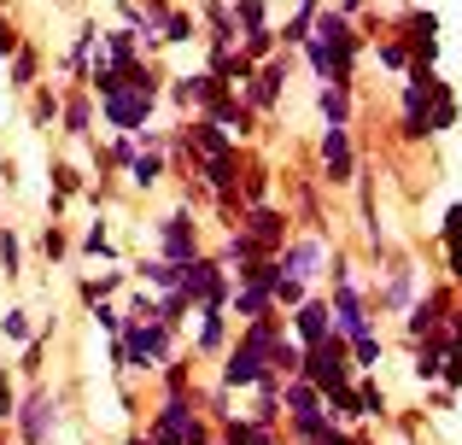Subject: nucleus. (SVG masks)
I'll list each match as a JSON object with an SVG mask.
<instances>
[{
    "instance_id": "obj_29",
    "label": "nucleus",
    "mask_w": 462,
    "mask_h": 445,
    "mask_svg": "<svg viewBox=\"0 0 462 445\" xmlns=\"http://www.w3.org/2000/svg\"><path fill=\"white\" fill-rule=\"evenodd\" d=\"M445 340H451V334H445ZM439 381H445V387H462V346L451 340V346H445V364H439Z\"/></svg>"
},
{
    "instance_id": "obj_1",
    "label": "nucleus",
    "mask_w": 462,
    "mask_h": 445,
    "mask_svg": "<svg viewBox=\"0 0 462 445\" xmlns=\"http://www.w3.org/2000/svg\"><path fill=\"white\" fill-rule=\"evenodd\" d=\"M170 357H176V334L164 329V322H129L112 334V364L124 369V375H152V369H164Z\"/></svg>"
},
{
    "instance_id": "obj_26",
    "label": "nucleus",
    "mask_w": 462,
    "mask_h": 445,
    "mask_svg": "<svg viewBox=\"0 0 462 445\" xmlns=\"http://www.w3.org/2000/svg\"><path fill=\"white\" fill-rule=\"evenodd\" d=\"M0 275H6V282H18V275H23V246H18L12 228H0Z\"/></svg>"
},
{
    "instance_id": "obj_42",
    "label": "nucleus",
    "mask_w": 462,
    "mask_h": 445,
    "mask_svg": "<svg viewBox=\"0 0 462 445\" xmlns=\"http://www.w3.org/2000/svg\"><path fill=\"white\" fill-rule=\"evenodd\" d=\"M124 445H152V440H147V428H129V434H124Z\"/></svg>"
},
{
    "instance_id": "obj_31",
    "label": "nucleus",
    "mask_w": 462,
    "mask_h": 445,
    "mask_svg": "<svg viewBox=\"0 0 462 445\" xmlns=\"http://www.w3.org/2000/svg\"><path fill=\"white\" fill-rule=\"evenodd\" d=\"M82 252H88V258H112V228H106V223H88V235H82Z\"/></svg>"
},
{
    "instance_id": "obj_40",
    "label": "nucleus",
    "mask_w": 462,
    "mask_h": 445,
    "mask_svg": "<svg viewBox=\"0 0 462 445\" xmlns=\"http://www.w3.org/2000/svg\"><path fill=\"white\" fill-rule=\"evenodd\" d=\"M12 53H18V30L0 18V59H12Z\"/></svg>"
},
{
    "instance_id": "obj_23",
    "label": "nucleus",
    "mask_w": 462,
    "mask_h": 445,
    "mask_svg": "<svg viewBox=\"0 0 462 445\" xmlns=\"http://www.w3.org/2000/svg\"><path fill=\"white\" fill-rule=\"evenodd\" d=\"M158 387L164 393H193V364L188 357H170V364L158 369Z\"/></svg>"
},
{
    "instance_id": "obj_27",
    "label": "nucleus",
    "mask_w": 462,
    "mask_h": 445,
    "mask_svg": "<svg viewBox=\"0 0 462 445\" xmlns=\"http://www.w3.org/2000/svg\"><path fill=\"white\" fill-rule=\"evenodd\" d=\"M117 287H124V270H106V275H94V282H82V305H100V299H112Z\"/></svg>"
},
{
    "instance_id": "obj_17",
    "label": "nucleus",
    "mask_w": 462,
    "mask_h": 445,
    "mask_svg": "<svg viewBox=\"0 0 462 445\" xmlns=\"http://www.w3.org/2000/svg\"><path fill=\"white\" fill-rule=\"evenodd\" d=\"M299 411H322V393H316L305 375L282 381V416H299Z\"/></svg>"
},
{
    "instance_id": "obj_19",
    "label": "nucleus",
    "mask_w": 462,
    "mask_h": 445,
    "mask_svg": "<svg viewBox=\"0 0 462 445\" xmlns=\"http://www.w3.org/2000/svg\"><path fill=\"white\" fill-rule=\"evenodd\" d=\"M59 124H65V135H70V141H82V135H88V124H94L88 94H70V100L59 106Z\"/></svg>"
},
{
    "instance_id": "obj_13",
    "label": "nucleus",
    "mask_w": 462,
    "mask_h": 445,
    "mask_svg": "<svg viewBox=\"0 0 462 445\" xmlns=\"http://www.w3.org/2000/svg\"><path fill=\"white\" fill-rule=\"evenodd\" d=\"M351 393H357V422H386V416H393V404H386L381 381H369V375H351Z\"/></svg>"
},
{
    "instance_id": "obj_35",
    "label": "nucleus",
    "mask_w": 462,
    "mask_h": 445,
    "mask_svg": "<svg viewBox=\"0 0 462 445\" xmlns=\"http://www.w3.org/2000/svg\"><path fill=\"white\" fill-rule=\"evenodd\" d=\"M42 357H47V334H30V340H23V375H35V369H42Z\"/></svg>"
},
{
    "instance_id": "obj_2",
    "label": "nucleus",
    "mask_w": 462,
    "mask_h": 445,
    "mask_svg": "<svg viewBox=\"0 0 462 445\" xmlns=\"http://www.w3.org/2000/svg\"><path fill=\"white\" fill-rule=\"evenodd\" d=\"M258 375H270V352H263V346H252L246 334H235V340H228V352H223V369H217V387L252 393V387H258Z\"/></svg>"
},
{
    "instance_id": "obj_36",
    "label": "nucleus",
    "mask_w": 462,
    "mask_h": 445,
    "mask_svg": "<svg viewBox=\"0 0 462 445\" xmlns=\"http://www.w3.org/2000/svg\"><path fill=\"white\" fill-rule=\"evenodd\" d=\"M0 334H6V340H30V317H23V311H6V317H0Z\"/></svg>"
},
{
    "instance_id": "obj_22",
    "label": "nucleus",
    "mask_w": 462,
    "mask_h": 445,
    "mask_svg": "<svg viewBox=\"0 0 462 445\" xmlns=\"http://www.w3.org/2000/svg\"><path fill=\"white\" fill-rule=\"evenodd\" d=\"M445 264L462 282V206H451V218H445Z\"/></svg>"
},
{
    "instance_id": "obj_28",
    "label": "nucleus",
    "mask_w": 462,
    "mask_h": 445,
    "mask_svg": "<svg viewBox=\"0 0 462 445\" xmlns=\"http://www.w3.org/2000/svg\"><path fill=\"white\" fill-rule=\"evenodd\" d=\"M35 70H42V59H35L30 47H18V53H12V88H35Z\"/></svg>"
},
{
    "instance_id": "obj_37",
    "label": "nucleus",
    "mask_w": 462,
    "mask_h": 445,
    "mask_svg": "<svg viewBox=\"0 0 462 445\" xmlns=\"http://www.w3.org/2000/svg\"><path fill=\"white\" fill-rule=\"evenodd\" d=\"M374 59H381L386 70H410V53H404L398 42H381V47H374Z\"/></svg>"
},
{
    "instance_id": "obj_14",
    "label": "nucleus",
    "mask_w": 462,
    "mask_h": 445,
    "mask_svg": "<svg viewBox=\"0 0 462 445\" xmlns=\"http://www.w3.org/2000/svg\"><path fill=\"white\" fill-rule=\"evenodd\" d=\"M346 352H351V369H357V375H369V369L381 364L386 340H381V334H374V322H369V329H357V334H351V340H346Z\"/></svg>"
},
{
    "instance_id": "obj_43",
    "label": "nucleus",
    "mask_w": 462,
    "mask_h": 445,
    "mask_svg": "<svg viewBox=\"0 0 462 445\" xmlns=\"http://www.w3.org/2000/svg\"><path fill=\"white\" fill-rule=\"evenodd\" d=\"M211 445H223V440H211Z\"/></svg>"
},
{
    "instance_id": "obj_6",
    "label": "nucleus",
    "mask_w": 462,
    "mask_h": 445,
    "mask_svg": "<svg viewBox=\"0 0 462 445\" xmlns=\"http://www.w3.org/2000/svg\"><path fill=\"white\" fill-rule=\"evenodd\" d=\"M100 112H106V124H112V135H135V129H147V124H152V100H147L141 88H117V94H106Z\"/></svg>"
},
{
    "instance_id": "obj_34",
    "label": "nucleus",
    "mask_w": 462,
    "mask_h": 445,
    "mask_svg": "<svg viewBox=\"0 0 462 445\" xmlns=\"http://www.w3.org/2000/svg\"><path fill=\"white\" fill-rule=\"evenodd\" d=\"M88 311H94V322H100L106 334H117V329H124V305H112V299H100V305H88Z\"/></svg>"
},
{
    "instance_id": "obj_3",
    "label": "nucleus",
    "mask_w": 462,
    "mask_h": 445,
    "mask_svg": "<svg viewBox=\"0 0 462 445\" xmlns=\"http://www.w3.org/2000/svg\"><path fill=\"white\" fill-rule=\"evenodd\" d=\"M12 422H18V440L23 445H53V434H59V404H53V393H47V387H30L18 399V416H12Z\"/></svg>"
},
{
    "instance_id": "obj_21",
    "label": "nucleus",
    "mask_w": 462,
    "mask_h": 445,
    "mask_svg": "<svg viewBox=\"0 0 462 445\" xmlns=\"http://www.w3.org/2000/svg\"><path fill=\"white\" fill-rule=\"evenodd\" d=\"M410 293H416V282H410V270H393V282H386L381 305H386V311H398V317H404V311L416 305V299H410Z\"/></svg>"
},
{
    "instance_id": "obj_38",
    "label": "nucleus",
    "mask_w": 462,
    "mask_h": 445,
    "mask_svg": "<svg viewBox=\"0 0 462 445\" xmlns=\"http://www.w3.org/2000/svg\"><path fill=\"white\" fill-rule=\"evenodd\" d=\"M211 440H217V428L205 422V416H193V422H188V440H181V445H211Z\"/></svg>"
},
{
    "instance_id": "obj_32",
    "label": "nucleus",
    "mask_w": 462,
    "mask_h": 445,
    "mask_svg": "<svg viewBox=\"0 0 462 445\" xmlns=\"http://www.w3.org/2000/svg\"><path fill=\"white\" fill-rule=\"evenodd\" d=\"M30 117H35V124H53V117H59V94H53V88H42V82H35V100H30Z\"/></svg>"
},
{
    "instance_id": "obj_30",
    "label": "nucleus",
    "mask_w": 462,
    "mask_h": 445,
    "mask_svg": "<svg viewBox=\"0 0 462 445\" xmlns=\"http://www.w3.org/2000/svg\"><path fill=\"white\" fill-rule=\"evenodd\" d=\"M124 317H129V322H158V299L135 287V293H129V305H124Z\"/></svg>"
},
{
    "instance_id": "obj_8",
    "label": "nucleus",
    "mask_w": 462,
    "mask_h": 445,
    "mask_svg": "<svg viewBox=\"0 0 462 445\" xmlns=\"http://www.w3.org/2000/svg\"><path fill=\"white\" fill-rule=\"evenodd\" d=\"M275 264H282V275H299V282H316V275L328 270V246H322V235H299V240H287L282 252H275Z\"/></svg>"
},
{
    "instance_id": "obj_10",
    "label": "nucleus",
    "mask_w": 462,
    "mask_h": 445,
    "mask_svg": "<svg viewBox=\"0 0 462 445\" xmlns=\"http://www.w3.org/2000/svg\"><path fill=\"white\" fill-rule=\"evenodd\" d=\"M322 171H328V182H334V188H346L351 176H357V153H351L346 124H328L322 129Z\"/></svg>"
},
{
    "instance_id": "obj_41",
    "label": "nucleus",
    "mask_w": 462,
    "mask_h": 445,
    "mask_svg": "<svg viewBox=\"0 0 462 445\" xmlns=\"http://www.w3.org/2000/svg\"><path fill=\"white\" fill-rule=\"evenodd\" d=\"M428 404H433V411H451L457 393H451V387H433V399H428Z\"/></svg>"
},
{
    "instance_id": "obj_25",
    "label": "nucleus",
    "mask_w": 462,
    "mask_h": 445,
    "mask_svg": "<svg viewBox=\"0 0 462 445\" xmlns=\"http://www.w3.org/2000/svg\"><path fill=\"white\" fill-rule=\"evenodd\" d=\"M240 199H246V206H263V199H270V171H263V164L240 171Z\"/></svg>"
},
{
    "instance_id": "obj_5",
    "label": "nucleus",
    "mask_w": 462,
    "mask_h": 445,
    "mask_svg": "<svg viewBox=\"0 0 462 445\" xmlns=\"http://www.w3.org/2000/svg\"><path fill=\"white\" fill-rule=\"evenodd\" d=\"M287 223H293V218H287L282 206H270V199H263V206H246V211H240V223H235V228H246V235L275 258V252L293 240V228H287Z\"/></svg>"
},
{
    "instance_id": "obj_33",
    "label": "nucleus",
    "mask_w": 462,
    "mask_h": 445,
    "mask_svg": "<svg viewBox=\"0 0 462 445\" xmlns=\"http://www.w3.org/2000/svg\"><path fill=\"white\" fill-rule=\"evenodd\" d=\"M42 252H47L53 264H65V258H70V240H65V228H59V223H47V228H42Z\"/></svg>"
},
{
    "instance_id": "obj_4",
    "label": "nucleus",
    "mask_w": 462,
    "mask_h": 445,
    "mask_svg": "<svg viewBox=\"0 0 462 445\" xmlns=\"http://www.w3.org/2000/svg\"><path fill=\"white\" fill-rule=\"evenodd\" d=\"M152 235H158V258H164V264H188V258H199V223H193V211H188V206L170 211V218H158V223H152Z\"/></svg>"
},
{
    "instance_id": "obj_39",
    "label": "nucleus",
    "mask_w": 462,
    "mask_h": 445,
    "mask_svg": "<svg viewBox=\"0 0 462 445\" xmlns=\"http://www.w3.org/2000/svg\"><path fill=\"white\" fill-rule=\"evenodd\" d=\"M18 416V393H12V381L0 375V422H12Z\"/></svg>"
},
{
    "instance_id": "obj_7",
    "label": "nucleus",
    "mask_w": 462,
    "mask_h": 445,
    "mask_svg": "<svg viewBox=\"0 0 462 445\" xmlns=\"http://www.w3.org/2000/svg\"><path fill=\"white\" fill-rule=\"evenodd\" d=\"M451 311H457V293H451V287H433V293H421L416 305L404 311V334H410V340H428V334L445 329Z\"/></svg>"
},
{
    "instance_id": "obj_24",
    "label": "nucleus",
    "mask_w": 462,
    "mask_h": 445,
    "mask_svg": "<svg viewBox=\"0 0 462 445\" xmlns=\"http://www.w3.org/2000/svg\"><path fill=\"white\" fill-rule=\"evenodd\" d=\"M124 176H129L135 188H158V176H164V153H141V159L129 164Z\"/></svg>"
},
{
    "instance_id": "obj_18",
    "label": "nucleus",
    "mask_w": 462,
    "mask_h": 445,
    "mask_svg": "<svg viewBox=\"0 0 462 445\" xmlns=\"http://www.w3.org/2000/svg\"><path fill=\"white\" fill-rule=\"evenodd\" d=\"M316 112H322V124H351V88L322 82V88H316Z\"/></svg>"
},
{
    "instance_id": "obj_11",
    "label": "nucleus",
    "mask_w": 462,
    "mask_h": 445,
    "mask_svg": "<svg viewBox=\"0 0 462 445\" xmlns=\"http://www.w3.org/2000/svg\"><path fill=\"white\" fill-rule=\"evenodd\" d=\"M228 352V305L205 299L199 305V357H223Z\"/></svg>"
},
{
    "instance_id": "obj_9",
    "label": "nucleus",
    "mask_w": 462,
    "mask_h": 445,
    "mask_svg": "<svg viewBox=\"0 0 462 445\" xmlns=\"http://www.w3.org/2000/svg\"><path fill=\"white\" fill-rule=\"evenodd\" d=\"M287 334H293L299 346H322L328 334H334V311H328V299H305V305H293V317H287Z\"/></svg>"
},
{
    "instance_id": "obj_12",
    "label": "nucleus",
    "mask_w": 462,
    "mask_h": 445,
    "mask_svg": "<svg viewBox=\"0 0 462 445\" xmlns=\"http://www.w3.org/2000/svg\"><path fill=\"white\" fill-rule=\"evenodd\" d=\"M217 440H223V445H287L282 428H258L252 416H235V422H223V428H217Z\"/></svg>"
},
{
    "instance_id": "obj_20",
    "label": "nucleus",
    "mask_w": 462,
    "mask_h": 445,
    "mask_svg": "<svg viewBox=\"0 0 462 445\" xmlns=\"http://www.w3.org/2000/svg\"><path fill=\"white\" fill-rule=\"evenodd\" d=\"M193 35H199V23H193L188 12H164V18H158V42L181 47V42H193Z\"/></svg>"
},
{
    "instance_id": "obj_16",
    "label": "nucleus",
    "mask_w": 462,
    "mask_h": 445,
    "mask_svg": "<svg viewBox=\"0 0 462 445\" xmlns=\"http://www.w3.org/2000/svg\"><path fill=\"white\" fill-rule=\"evenodd\" d=\"M135 275L152 287V293H176V275H181V264H164L152 252V258H135Z\"/></svg>"
},
{
    "instance_id": "obj_15",
    "label": "nucleus",
    "mask_w": 462,
    "mask_h": 445,
    "mask_svg": "<svg viewBox=\"0 0 462 445\" xmlns=\"http://www.w3.org/2000/svg\"><path fill=\"white\" fill-rule=\"evenodd\" d=\"M228 311H235L240 322H258V317L275 311V299H270V287H235V293H228Z\"/></svg>"
}]
</instances>
